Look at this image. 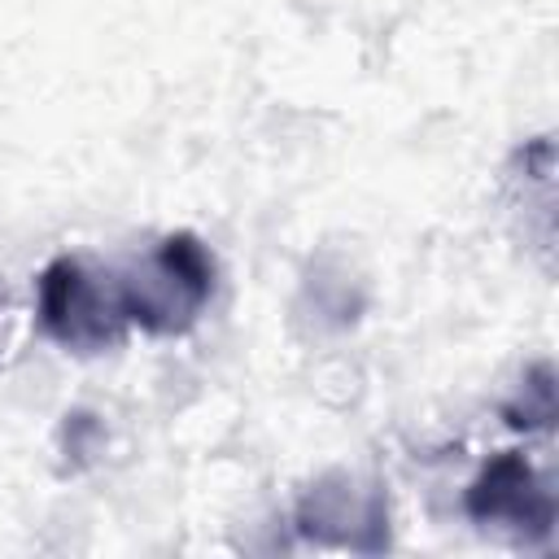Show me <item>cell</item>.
Instances as JSON below:
<instances>
[{"mask_svg": "<svg viewBox=\"0 0 559 559\" xmlns=\"http://www.w3.org/2000/svg\"><path fill=\"white\" fill-rule=\"evenodd\" d=\"M118 301L144 336H183L201 323L214 297V253L197 231H166L140 262L114 271Z\"/></svg>", "mask_w": 559, "mask_h": 559, "instance_id": "cell-1", "label": "cell"}, {"mask_svg": "<svg viewBox=\"0 0 559 559\" xmlns=\"http://www.w3.org/2000/svg\"><path fill=\"white\" fill-rule=\"evenodd\" d=\"M502 419L524 432H550L555 424V367L550 362H537L533 371H524V384L502 406Z\"/></svg>", "mask_w": 559, "mask_h": 559, "instance_id": "cell-5", "label": "cell"}, {"mask_svg": "<svg viewBox=\"0 0 559 559\" xmlns=\"http://www.w3.org/2000/svg\"><path fill=\"white\" fill-rule=\"evenodd\" d=\"M463 511L472 524L507 528L524 542L555 537V489L520 450H498L463 489Z\"/></svg>", "mask_w": 559, "mask_h": 559, "instance_id": "cell-3", "label": "cell"}, {"mask_svg": "<svg viewBox=\"0 0 559 559\" xmlns=\"http://www.w3.org/2000/svg\"><path fill=\"white\" fill-rule=\"evenodd\" d=\"M293 524L306 542H319V546H341V550H362V555H376L389 546L384 489L349 472L319 476L301 493Z\"/></svg>", "mask_w": 559, "mask_h": 559, "instance_id": "cell-4", "label": "cell"}, {"mask_svg": "<svg viewBox=\"0 0 559 559\" xmlns=\"http://www.w3.org/2000/svg\"><path fill=\"white\" fill-rule=\"evenodd\" d=\"M35 319H39V332L70 354L118 349L122 336L131 332L122 301H118L114 271H100L74 253H61L39 271Z\"/></svg>", "mask_w": 559, "mask_h": 559, "instance_id": "cell-2", "label": "cell"}]
</instances>
